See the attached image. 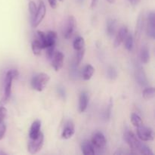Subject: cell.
<instances>
[{"instance_id": "1", "label": "cell", "mask_w": 155, "mask_h": 155, "mask_svg": "<svg viewBox=\"0 0 155 155\" xmlns=\"http://www.w3.org/2000/svg\"><path fill=\"white\" fill-rule=\"evenodd\" d=\"M18 71L17 70H10L7 72L5 79V90L4 97L2 100V104H5L9 100L12 94V86L13 79L18 77Z\"/></svg>"}, {"instance_id": "2", "label": "cell", "mask_w": 155, "mask_h": 155, "mask_svg": "<svg viewBox=\"0 0 155 155\" xmlns=\"http://www.w3.org/2000/svg\"><path fill=\"white\" fill-rule=\"evenodd\" d=\"M50 77L48 74H45V73H40V74L35 76L32 80V87L33 89L38 91V92H42L44 90L45 86H47Z\"/></svg>"}, {"instance_id": "3", "label": "cell", "mask_w": 155, "mask_h": 155, "mask_svg": "<svg viewBox=\"0 0 155 155\" xmlns=\"http://www.w3.org/2000/svg\"><path fill=\"white\" fill-rule=\"evenodd\" d=\"M91 142L93 145L94 148H95V152L96 153V151L98 153H103L105 150L106 144H107V141H106L105 136H104L102 133L100 132H97L95 134L92 136V140Z\"/></svg>"}, {"instance_id": "4", "label": "cell", "mask_w": 155, "mask_h": 155, "mask_svg": "<svg viewBox=\"0 0 155 155\" xmlns=\"http://www.w3.org/2000/svg\"><path fill=\"white\" fill-rule=\"evenodd\" d=\"M43 142H44V136L42 133H39V134L36 136V138L33 139H30L29 141L28 146V151L32 154H35L36 153L39 152L41 151L42 146H43Z\"/></svg>"}, {"instance_id": "5", "label": "cell", "mask_w": 155, "mask_h": 155, "mask_svg": "<svg viewBox=\"0 0 155 155\" xmlns=\"http://www.w3.org/2000/svg\"><path fill=\"white\" fill-rule=\"evenodd\" d=\"M136 128H137L136 132H137L138 137L142 141L148 142V141H152L154 139V133L151 128L145 127L143 124Z\"/></svg>"}, {"instance_id": "6", "label": "cell", "mask_w": 155, "mask_h": 155, "mask_svg": "<svg viewBox=\"0 0 155 155\" xmlns=\"http://www.w3.org/2000/svg\"><path fill=\"white\" fill-rule=\"evenodd\" d=\"M124 139H125L126 142H127V144L129 145V146L132 148L133 150H136L138 151L141 145L140 141L138 139V138L136 137V135L131 132L130 130H127L124 133Z\"/></svg>"}, {"instance_id": "7", "label": "cell", "mask_w": 155, "mask_h": 155, "mask_svg": "<svg viewBox=\"0 0 155 155\" xmlns=\"http://www.w3.org/2000/svg\"><path fill=\"white\" fill-rule=\"evenodd\" d=\"M45 13H46V8H45V5L44 4L43 2L40 0L39 2V7H38L35 16L33 17V27H37L40 24L43 20L44 17H45Z\"/></svg>"}, {"instance_id": "8", "label": "cell", "mask_w": 155, "mask_h": 155, "mask_svg": "<svg viewBox=\"0 0 155 155\" xmlns=\"http://www.w3.org/2000/svg\"><path fill=\"white\" fill-rule=\"evenodd\" d=\"M76 27V19L74 16L71 15L68 18L66 21V25L64 28L63 34L65 39H68L72 36L74 30Z\"/></svg>"}, {"instance_id": "9", "label": "cell", "mask_w": 155, "mask_h": 155, "mask_svg": "<svg viewBox=\"0 0 155 155\" xmlns=\"http://www.w3.org/2000/svg\"><path fill=\"white\" fill-rule=\"evenodd\" d=\"M64 56L63 53L61 51H57L54 53L52 56V61H51V65L55 71H59L62 68L64 64Z\"/></svg>"}, {"instance_id": "10", "label": "cell", "mask_w": 155, "mask_h": 155, "mask_svg": "<svg viewBox=\"0 0 155 155\" xmlns=\"http://www.w3.org/2000/svg\"><path fill=\"white\" fill-rule=\"evenodd\" d=\"M147 33L151 39L155 38V14L154 12H151L148 14Z\"/></svg>"}, {"instance_id": "11", "label": "cell", "mask_w": 155, "mask_h": 155, "mask_svg": "<svg viewBox=\"0 0 155 155\" xmlns=\"http://www.w3.org/2000/svg\"><path fill=\"white\" fill-rule=\"evenodd\" d=\"M74 133H75V127H74V123L72 121H68L62 132L61 136L63 139H69L74 136Z\"/></svg>"}, {"instance_id": "12", "label": "cell", "mask_w": 155, "mask_h": 155, "mask_svg": "<svg viewBox=\"0 0 155 155\" xmlns=\"http://www.w3.org/2000/svg\"><path fill=\"white\" fill-rule=\"evenodd\" d=\"M136 79L137 83H139L140 86H145L148 85V79H147L145 73L144 71V69L141 67L136 69Z\"/></svg>"}, {"instance_id": "13", "label": "cell", "mask_w": 155, "mask_h": 155, "mask_svg": "<svg viewBox=\"0 0 155 155\" xmlns=\"http://www.w3.org/2000/svg\"><path fill=\"white\" fill-rule=\"evenodd\" d=\"M128 34V29L127 27H122L118 31L116 37H115L114 45V47H118L125 39L126 36Z\"/></svg>"}, {"instance_id": "14", "label": "cell", "mask_w": 155, "mask_h": 155, "mask_svg": "<svg viewBox=\"0 0 155 155\" xmlns=\"http://www.w3.org/2000/svg\"><path fill=\"white\" fill-rule=\"evenodd\" d=\"M89 104V96L86 92H83L79 98V111L83 113L86 110Z\"/></svg>"}, {"instance_id": "15", "label": "cell", "mask_w": 155, "mask_h": 155, "mask_svg": "<svg viewBox=\"0 0 155 155\" xmlns=\"http://www.w3.org/2000/svg\"><path fill=\"white\" fill-rule=\"evenodd\" d=\"M82 152L85 155H93L95 154V148L91 141L85 140L81 144Z\"/></svg>"}, {"instance_id": "16", "label": "cell", "mask_w": 155, "mask_h": 155, "mask_svg": "<svg viewBox=\"0 0 155 155\" xmlns=\"http://www.w3.org/2000/svg\"><path fill=\"white\" fill-rule=\"evenodd\" d=\"M41 129V121L39 120H36L32 124L30 127V132H29V137L30 139H33L36 138L40 133Z\"/></svg>"}, {"instance_id": "17", "label": "cell", "mask_w": 155, "mask_h": 155, "mask_svg": "<svg viewBox=\"0 0 155 155\" xmlns=\"http://www.w3.org/2000/svg\"><path fill=\"white\" fill-rule=\"evenodd\" d=\"M143 27H144V17H143V15L141 14L137 20L136 30H135V36H136V39H137V40H139V39H140L141 35H142V30H143Z\"/></svg>"}, {"instance_id": "18", "label": "cell", "mask_w": 155, "mask_h": 155, "mask_svg": "<svg viewBox=\"0 0 155 155\" xmlns=\"http://www.w3.org/2000/svg\"><path fill=\"white\" fill-rule=\"evenodd\" d=\"M117 28V21L114 19H109L107 21V34L110 37L113 36L115 34Z\"/></svg>"}, {"instance_id": "19", "label": "cell", "mask_w": 155, "mask_h": 155, "mask_svg": "<svg viewBox=\"0 0 155 155\" xmlns=\"http://www.w3.org/2000/svg\"><path fill=\"white\" fill-rule=\"evenodd\" d=\"M95 73V68L91 64L85 66L83 71V78L84 80H89Z\"/></svg>"}, {"instance_id": "20", "label": "cell", "mask_w": 155, "mask_h": 155, "mask_svg": "<svg viewBox=\"0 0 155 155\" xmlns=\"http://www.w3.org/2000/svg\"><path fill=\"white\" fill-rule=\"evenodd\" d=\"M31 48L32 51H33V53L35 54V55H40L41 52H42V47L41 43L39 42V41L38 39H35L32 42L31 44Z\"/></svg>"}, {"instance_id": "21", "label": "cell", "mask_w": 155, "mask_h": 155, "mask_svg": "<svg viewBox=\"0 0 155 155\" xmlns=\"http://www.w3.org/2000/svg\"><path fill=\"white\" fill-rule=\"evenodd\" d=\"M140 58L142 63L144 64L148 63V61H149L150 60V53H149V50H148V47L147 46H143L142 48V49H141Z\"/></svg>"}, {"instance_id": "22", "label": "cell", "mask_w": 155, "mask_h": 155, "mask_svg": "<svg viewBox=\"0 0 155 155\" xmlns=\"http://www.w3.org/2000/svg\"><path fill=\"white\" fill-rule=\"evenodd\" d=\"M133 45H134V40H133V36L132 34H127L124 39V45L125 48L128 50L129 51H132L133 48Z\"/></svg>"}, {"instance_id": "23", "label": "cell", "mask_w": 155, "mask_h": 155, "mask_svg": "<svg viewBox=\"0 0 155 155\" xmlns=\"http://www.w3.org/2000/svg\"><path fill=\"white\" fill-rule=\"evenodd\" d=\"M85 40L83 37H77V39L74 40L73 45H74V48L76 51H79L83 48H85Z\"/></svg>"}, {"instance_id": "24", "label": "cell", "mask_w": 155, "mask_h": 155, "mask_svg": "<svg viewBox=\"0 0 155 155\" xmlns=\"http://www.w3.org/2000/svg\"><path fill=\"white\" fill-rule=\"evenodd\" d=\"M155 95V91L154 87H148L146 88L145 89H144V91L142 92V96L145 99L149 100L151 99L154 97Z\"/></svg>"}, {"instance_id": "25", "label": "cell", "mask_w": 155, "mask_h": 155, "mask_svg": "<svg viewBox=\"0 0 155 155\" xmlns=\"http://www.w3.org/2000/svg\"><path fill=\"white\" fill-rule=\"evenodd\" d=\"M131 122L133 125L136 127H139L143 124L142 119L140 117L136 114H132L131 115Z\"/></svg>"}, {"instance_id": "26", "label": "cell", "mask_w": 155, "mask_h": 155, "mask_svg": "<svg viewBox=\"0 0 155 155\" xmlns=\"http://www.w3.org/2000/svg\"><path fill=\"white\" fill-rule=\"evenodd\" d=\"M37 35H38V40L39 41V42L42 45V48H46L47 42H46V35H45V33H43L42 31H37Z\"/></svg>"}, {"instance_id": "27", "label": "cell", "mask_w": 155, "mask_h": 155, "mask_svg": "<svg viewBox=\"0 0 155 155\" xmlns=\"http://www.w3.org/2000/svg\"><path fill=\"white\" fill-rule=\"evenodd\" d=\"M140 154H145V155H153L154 153L153 151L150 149L149 147H148L147 145H145V144H141L140 147H139V150H138Z\"/></svg>"}, {"instance_id": "28", "label": "cell", "mask_w": 155, "mask_h": 155, "mask_svg": "<svg viewBox=\"0 0 155 155\" xmlns=\"http://www.w3.org/2000/svg\"><path fill=\"white\" fill-rule=\"evenodd\" d=\"M107 75L108 78H110V80H115L117 77V72L116 69L114 68L110 67L107 71Z\"/></svg>"}, {"instance_id": "29", "label": "cell", "mask_w": 155, "mask_h": 155, "mask_svg": "<svg viewBox=\"0 0 155 155\" xmlns=\"http://www.w3.org/2000/svg\"><path fill=\"white\" fill-rule=\"evenodd\" d=\"M85 51H86V49H85V48H83V49L77 51V60H76V64H77V65H79L82 62L83 58H84Z\"/></svg>"}, {"instance_id": "30", "label": "cell", "mask_w": 155, "mask_h": 155, "mask_svg": "<svg viewBox=\"0 0 155 155\" xmlns=\"http://www.w3.org/2000/svg\"><path fill=\"white\" fill-rule=\"evenodd\" d=\"M29 11H30V13L31 15L32 18L35 16L36 13V11H37V7L36 5V3L33 1H30L29 2Z\"/></svg>"}, {"instance_id": "31", "label": "cell", "mask_w": 155, "mask_h": 155, "mask_svg": "<svg viewBox=\"0 0 155 155\" xmlns=\"http://www.w3.org/2000/svg\"><path fill=\"white\" fill-rule=\"evenodd\" d=\"M112 107H113V103H112V100L110 99V103L107 105V109H106V111L104 113V117H105L106 120H109L110 117V114H111V110H112Z\"/></svg>"}, {"instance_id": "32", "label": "cell", "mask_w": 155, "mask_h": 155, "mask_svg": "<svg viewBox=\"0 0 155 155\" xmlns=\"http://www.w3.org/2000/svg\"><path fill=\"white\" fill-rule=\"evenodd\" d=\"M7 116V109L5 107H0V124L2 123Z\"/></svg>"}, {"instance_id": "33", "label": "cell", "mask_w": 155, "mask_h": 155, "mask_svg": "<svg viewBox=\"0 0 155 155\" xmlns=\"http://www.w3.org/2000/svg\"><path fill=\"white\" fill-rule=\"evenodd\" d=\"M6 132V126L4 123H1L0 124V140L4 138L5 134Z\"/></svg>"}, {"instance_id": "34", "label": "cell", "mask_w": 155, "mask_h": 155, "mask_svg": "<svg viewBox=\"0 0 155 155\" xmlns=\"http://www.w3.org/2000/svg\"><path fill=\"white\" fill-rule=\"evenodd\" d=\"M48 4L49 5L51 6V8L53 9H55L57 8V1L56 0H48Z\"/></svg>"}, {"instance_id": "35", "label": "cell", "mask_w": 155, "mask_h": 155, "mask_svg": "<svg viewBox=\"0 0 155 155\" xmlns=\"http://www.w3.org/2000/svg\"><path fill=\"white\" fill-rule=\"evenodd\" d=\"M98 0H92V2H91V8H94L97 5V4H98Z\"/></svg>"}, {"instance_id": "36", "label": "cell", "mask_w": 155, "mask_h": 155, "mask_svg": "<svg viewBox=\"0 0 155 155\" xmlns=\"http://www.w3.org/2000/svg\"><path fill=\"white\" fill-rule=\"evenodd\" d=\"M130 1V2L131 3V5H137L138 4H139V2H140V0H129Z\"/></svg>"}, {"instance_id": "37", "label": "cell", "mask_w": 155, "mask_h": 155, "mask_svg": "<svg viewBox=\"0 0 155 155\" xmlns=\"http://www.w3.org/2000/svg\"><path fill=\"white\" fill-rule=\"evenodd\" d=\"M58 92L61 94V95H62V96H64L65 93H64V92L63 89H58Z\"/></svg>"}, {"instance_id": "38", "label": "cell", "mask_w": 155, "mask_h": 155, "mask_svg": "<svg viewBox=\"0 0 155 155\" xmlns=\"http://www.w3.org/2000/svg\"><path fill=\"white\" fill-rule=\"evenodd\" d=\"M107 1L108 2L110 3V4H113V3L115 2V0H107Z\"/></svg>"}, {"instance_id": "39", "label": "cell", "mask_w": 155, "mask_h": 155, "mask_svg": "<svg viewBox=\"0 0 155 155\" xmlns=\"http://www.w3.org/2000/svg\"><path fill=\"white\" fill-rule=\"evenodd\" d=\"M78 1H79V2H80V3H82V2H83V1H84V0H78Z\"/></svg>"}, {"instance_id": "40", "label": "cell", "mask_w": 155, "mask_h": 155, "mask_svg": "<svg viewBox=\"0 0 155 155\" xmlns=\"http://www.w3.org/2000/svg\"><path fill=\"white\" fill-rule=\"evenodd\" d=\"M59 1L61 2H64V0H59Z\"/></svg>"}]
</instances>
